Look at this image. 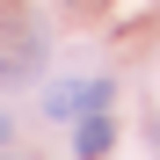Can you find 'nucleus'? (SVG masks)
<instances>
[{
	"mask_svg": "<svg viewBox=\"0 0 160 160\" xmlns=\"http://www.w3.org/2000/svg\"><path fill=\"white\" fill-rule=\"evenodd\" d=\"M109 80H58V88L44 95V117H58V124H73V117H95V109H109Z\"/></svg>",
	"mask_w": 160,
	"mask_h": 160,
	"instance_id": "f257e3e1",
	"label": "nucleus"
},
{
	"mask_svg": "<svg viewBox=\"0 0 160 160\" xmlns=\"http://www.w3.org/2000/svg\"><path fill=\"white\" fill-rule=\"evenodd\" d=\"M44 66V37L29 29V22H22V29L8 37V44H0V88H15V80H29Z\"/></svg>",
	"mask_w": 160,
	"mask_h": 160,
	"instance_id": "f03ea898",
	"label": "nucleus"
},
{
	"mask_svg": "<svg viewBox=\"0 0 160 160\" xmlns=\"http://www.w3.org/2000/svg\"><path fill=\"white\" fill-rule=\"evenodd\" d=\"M109 146H117V124H109V109L80 117V131H73V153H80V160H102Z\"/></svg>",
	"mask_w": 160,
	"mask_h": 160,
	"instance_id": "7ed1b4c3",
	"label": "nucleus"
},
{
	"mask_svg": "<svg viewBox=\"0 0 160 160\" xmlns=\"http://www.w3.org/2000/svg\"><path fill=\"white\" fill-rule=\"evenodd\" d=\"M0 160H15V153H0Z\"/></svg>",
	"mask_w": 160,
	"mask_h": 160,
	"instance_id": "20e7f679",
	"label": "nucleus"
}]
</instances>
